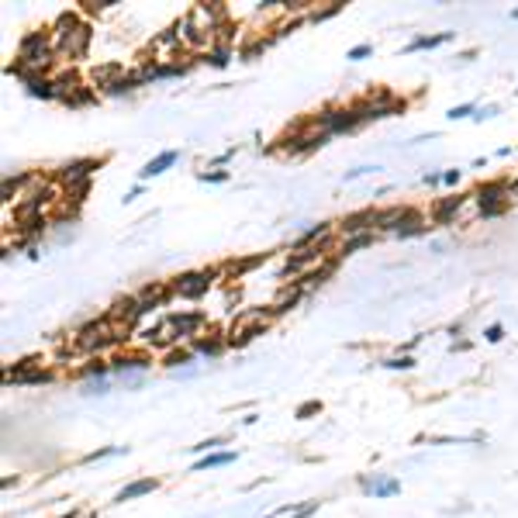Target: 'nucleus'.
I'll use <instances>...</instances> for the list:
<instances>
[{
  "label": "nucleus",
  "instance_id": "nucleus-1",
  "mask_svg": "<svg viewBox=\"0 0 518 518\" xmlns=\"http://www.w3.org/2000/svg\"><path fill=\"white\" fill-rule=\"evenodd\" d=\"M52 45H56V59H66V63H77L90 52V41H93V28L83 21L77 11H63L56 21H52Z\"/></svg>",
  "mask_w": 518,
  "mask_h": 518
},
{
  "label": "nucleus",
  "instance_id": "nucleus-2",
  "mask_svg": "<svg viewBox=\"0 0 518 518\" xmlns=\"http://www.w3.org/2000/svg\"><path fill=\"white\" fill-rule=\"evenodd\" d=\"M73 349L83 353V356H101V353H108V349H115L118 346V339H115V325L108 315H101V318H90L83 321L80 328L73 332Z\"/></svg>",
  "mask_w": 518,
  "mask_h": 518
},
{
  "label": "nucleus",
  "instance_id": "nucleus-3",
  "mask_svg": "<svg viewBox=\"0 0 518 518\" xmlns=\"http://www.w3.org/2000/svg\"><path fill=\"white\" fill-rule=\"evenodd\" d=\"M18 63L28 73H48L56 63V45H52V32H28L25 39L18 41Z\"/></svg>",
  "mask_w": 518,
  "mask_h": 518
},
{
  "label": "nucleus",
  "instance_id": "nucleus-4",
  "mask_svg": "<svg viewBox=\"0 0 518 518\" xmlns=\"http://www.w3.org/2000/svg\"><path fill=\"white\" fill-rule=\"evenodd\" d=\"M270 321H273V308L266 304V308H242L239 315L232 318L228 325V346L232 349H242V346H249L256 335H263L266 328H270Z\"/></svg>",
  "mask_w": 518,
  "mask_h": 518
},
{
  "label": "nucleus",
  "instance_id": "nucleus-5",
  "mask_svg": "<svg viewBox=\"0 0 518 518\" xmlns=\"http://www.w3.org/2000/svg\"><path fill=\"white\" fill-rule=\"evenodd\" d=\"M474 200H477V218L480 221H491V218H501L508 211V200H512V183L508 180H487L474 187Z\"/></svg>",
  "mask_w": 518,
  "mask_h": 518
},
{
  "label": "nucleus",
  "instance_id": "nucleus-6",
  "mask_svg": "<svg viewBox=\"0 0 518 518\" xmlns=\"http://www.w3.org/2000/svg\"><path fill=\"white\" fill-rule=\"evenodd\" d=\"M218 277H225V266H204V270L180 273L169 287H173V297H180V301H200L218 283Z\"/></svg>",
  "mask_w": 518,
  "mask_h": 518
},
{
  "label": "nucleus",
  "instance_id": "nucleus-7",
  "mask_svg": "<svg viewBox=\"0 0 518 518\" xmlns=\"http://www.w3.org/2000/svg\"><path fill=\"white\" fill-rule=\"evenodd\" d=\"M315 124L325 135H346V131H356L363 124V118L356 115V108L349 104V108H325V111H318Z\"/></svg>",
  "mask_w": 518,
  "mask_h": 518
},
{
  "label": "nucleus",
  "instance_id": "nucleus-8",
  "mask_svg": "<svg viewBox=\"0 0 518 518\" xmlns=\"http://www.w3.org/2000/svg\"><path fill=\"white\" fill-rule=\"evenodd\" d=\"M104 166V160H73L66 162V166H59V173L52 176L63 190H70V187H77L83 180H93V173Z\"/></svg>",
  "mask_w": 518,
  "mask_h": 518
},
{
  "label": "nucleus",
  "instance_id": "nucleus-9",
  "mask_svg": "<svg viewBox=\"0 0 518 518\" xmlns=\"http://www.w3.org/2000/svg\"><path fill=\"white\" fill-rule=\"evenodd\" d=\"M104 315L115 321V325H121V328H131V332H135L138 321L145 318V315H142V301H138V294H124V297H118Z\"/></svg>",
  "mask_w": 518,
  "mask_h": 518
},
{
  "label": "nucleus",
  "instance_id": "nucleus-10",
  "mask_svg": "<svg viewBox=\"0 0 518 518\" xmlns=\"http://www.w3.org/2000/svg\"><path fill=\"white\" fill-rule=\"evenodd\" d=\"M142 335V342L145 346H153V349H173V346H180V332H176V325L169 321V315L166 318H160L156 325H149L145 332H138Z\"/></svg>",
  "mask_w": 518,
  "mask_h": 518
},
{
  "label": "nucleus",
  "instance_id": "nucleus-11",
  "mask_svg": "<svg viewBox=\"0 0 518 518\" xmlns=\"http://www.w3.org/2000/svg\"><path fill=\"white\" fill-rule=\"evenodd\" d=\"M470 200H474V190H470V194H453V198L436 200V204H432V211H429V221H432V225H453V221H456V214H460Z\"/></svg>",
  "mask_w": 518,
  "mask_h": 518
},
{
  "label": "nucleus",
  "instance_id": "nucleus-12",
  "mask_svg": "<svg viewBox=\"0 0 518 518\" xmlns=\"http://www.w3.org/2000/svg\"><path fill=\"white\" fill-rule=\"evenodd\" d=\"M153 366V356L149 353H118V356H111V373H118V377H138V373H145Z\"/></svg>",
  "mask_w": 518,
  "mask_h": 518
},
{
  "label": "nucleus",
  "instance_id": "nucleus-13",
  "mask_svg": "<svg viewBox=\"0 0 518 518\" xmlns=\"http://www.w3.org/2000/svg\"><path fill=\"white\" fill-rule=\"evenodd\" d=\"M169 321L176 325L180 342H183V339H187V342H194L198 335H204L200 328L207 325V315H204V311H169Z\"/></svg>",
  "mask_w": 518,
  "mask_h": 518
},
{
  "label": "nucleus",
  "instance_id": "nucleus-14",
  "mask_svg": "<svg viewBox=\"0 0 518 518\" xmlns=\"http://www.w3.org/2000/svg\"><path fill=\"white\" fill-rule=\"evenodd\" d=\"M304 283H297V280H290V283H283L277 290V297L270 301V308H273V318H280V315H287L290 308H297L301 301H304Z\"/></svg>",
  "mask_w": 518,
  "mask_h": 518
},
{
  "label": "nucleus",
  "instance_id": "nucleus-15",
  "mask_svg": "<svg viewBox=\"0 0 518 518\" xmlns=\"http://www.w3.org/2000/svg\"><path fill=\"white\" fill-rule=\"evenodd\" d=\"M138 301H142V315H149L153 308H166L169 301H173V287L169 283H145L142 290H138Z\"/></svg>",
  "mask_w": 518,
  "mask_h": 518
},
{
  "label": "nucleus",
  "instance_id": "nucleus-16",
  "mask_svg": "<svg viewBox=\"0 0 518 518\" xmlns=\"http://www.w3.org/2000/svg\"><path fill=\"white\" fill-rule=\"evenodd\" d=\"M373 218H377V207H363V211L346 214V218H342V225H339L342 239H349V235H363V232H373Z\"/></svg>",
  "mask_w": 518,
  "mask_h": 518
},
{
  "label": "nucleus",
  "instance_id": "nucleus-17",
  "mask_svg": "<svg viewBox=\"0 0 518 518\" xmlns=\"http://www.w3.org/2000/svg\"><path fill=\"white\" fill-rule=\"evenodd\" d=\"M41 176L39 173H14V176H4V187H0V200L4 204H11V200L25 198V190L32 187V183H39Z\"/></svg>",
  "mask_w": 518,
  "mask_h": 518
},
{
  "label": "nucleus",
  "instance_id": "nucleus-18",
  "mask_svg": "<svg viewBox=\"0 0 518 518\" xmlns=\"http://www.w3.org/2000/svg\"><path fill=\"white\" fill-rule=\"evenodd\" d=\"M335 239V228L328 225V221H318V225H311V228H304L297 239L290 242V249L294 252H301V249H315V245H321V242Z\"/></svg>",
  "mask_w": 518,
  "mask_h": 518
},
{
  "label": "nucleus",
  "instance_id": "nucleus-19",
  "mask_svg": "<svg viewBox=\"0 0 518 518\" xmlns=\"http://www.w3.org/2000/svg\"><path fill=\"white\" fill-rule=\"evenodd\" d=\"M149 48H153V63H156V59H176L180 48H183V39L176 35V28H169V32L156 35ZM176 63H180V59H176Z\"/></svg>",
  "mask_w": 518,
  "mask_h": 518
},
{
  "label": "nucleus",
  "instance_id": "nucleus-20",
  "mask_svg": "<svg viewBox=\"0 0 518 518\" xmlns=\"http://www.w3.org/2000/svg\"><path fill=\"white\" fill-rule=\"evenodd\" d=\"M121 77H124V66H121V63H101V66H93V70H90V86L108 93V90L121 80Z\"/></svg>",
  "mask_w": 518,
  "mask_h": 518
},
{
  "label": "nucleus",
  "instance_id": "nucleus-21",
  "mask_svg": "<svg viewBox=\"0 0 518 518\" xmlns=\"http://www.w3.org/2000/svg\"><path fill=\"white\" fill-rule=\"evenodd\" d=\"M404 214H408V207H404V204L377 207V218H373V232H387V235H394V232H398V225L404 221Z\"/></svg>",
  "mask_w": 518,
  "mask_h": 518
},
{
  "label": "nucleus",
  "instance_id": "nucleus-22",
  "mask_svg": "<svg viewBox=\"0 0 518 518\" xmlns=\"http://www.w3.org/2000/svg\"><path fill=\"white\" fill-rule=\"evenodd\" d=\"M190 349L198 353V356H221L225 349H228V335H221V332H211V335H198L194 342H190Z\"/></svg>",
  "mask_w": 518,
  "mask_h": 518
},
{
  "label": "nucleus",
  "instance_id": "nucleus-23",
  "mask_svg": "<svg viewBox=\"0 0 518 518\" xmlns=\"http://www.w3.org/2000/svg\"><path fill=\"white\" fill-rule=\"evenodd\" d=\"M52 80H56V101H70V97H73V93L83 86V77H80V70H77V66H70V70L56 73Z\"/></svg>",
  "mask_w": 518,
  "mask_h": 518
},
{
  "label": "nucleus",
  "instance_id": "nucleus-24",
  "mask_svg": "<svg viewBox=\"0 0 518 518\" xmlns=\"http://www.w3.org/2000/svg\"><path fill=\"white\" fill-rule=\"evenodd\" d=\"M270 259V252H256V256H245V259H232L225 263V280H242L245 273H252L256 266H263Z\"/></svg>",
  "mask_w": 518,
  "mask_h": 518
},
{
  "label": "nucleus",
  "instance_id": "nucleus-25",
  "mask_svg": "<svg viewBox=\"0 0 518 518\" xmlns=\"http://www.w3.org/2000/svg\"><path fill=\"white\" fill-rule=\"evenodd\" d=\"M25 90H28V97H39V101H56V80H52L48 73H32V77L25 80Z\"/></svg>",
  "mask_w": 518,
  "mask_h": 518
},
{
  "label": "nucleus",
  "instance_id": "nucleus-26",
  "mask_svg": "<svg viewBox=\"0 0 518 518\" xmlns=\"http://www.w3.org/2000/svg\"><path fill=\"white\" fill-rule=\"evenodd\" d=\"M176 160H180V153H176V149H166V153H160L156 160H149V162H145V166H142V173H138V180L145 183V180H153V176H160V173H166V169H169V166H173V162H176Z\"/></svg>",
  "mask_w": 518,
  "mask_h": 518
},
{
  "label": "nucleus",
  "instance_id": "nucleus-27",
  "mask_svg": "<svg viewBox=\"0 0 518 518\" xmlns=\"http://www.w3.org/2000/svg\"><path fill=\"white\" fill-rule=\"evenodd\" d=\"M373 239H377V232H363V235H349V239H342L339 245H335V256H339V259H342V256H353V252H359V249L373 245Z\"/></svg>",
  "mask_w": 518,
  "mask_h": 518
},
{
  "label": "nucleus",
  "instance_id": "nucleus-28",
  "mask_svg": "<svg viewBox=\"0 0 518 518\" xmlns=\"http://www.w3.org/2000/svg\"><path fill=\"white\" fill-rule=\"evenodd\" d=\"M232 56H235V48H232V45H218V41H211V48L204 52V63H207V66H214V70H225V66L232 63Z\"/></svg>",
  "mask_w": 518,
  "mask_h": 518
},
{
  "label": "nucleus",
  "instance_id": "nucleus-29",
  "mask_svg": "<svg viewBox=\"0 0 518 518\" xmlns=\"http://www.w3.org/2000/svg\"><path fill=\"white\" fill-rule=\"evenodd\" d=\"M194 356H198V353H194L190 346H173V349H169V353L162 356V366L176 373L180 366H187V363H194Z\"/></svg>",
  "mask_w": 518,
  "mask_h": 518
},
{
  "label": "nucleus",
  "instance_id": "nucleus-30",
  "mask_svg": "<svg viewBox=\"0 0 518 518\" xmlns=\"http://www.w3.org/2000/svg\"><path fill=\"white\" fill-rule=\"evenodd\" d=\"M77 377L80 380H101V377H111V359H93V363H86L77 370Z\"/></svg>",
  "mask_w": 518,
  "mask_h": 518
},
{
  "label": "nucleus",
  "instance_id": "nucleus-31",
  "mask_svg": "<svg viewBox=\"0 0 518 518\" xmlns=\"http://www.w3.org/2000/svg\"><path fill=\"white\" fill-rule=\"evenodd\" d=\"M138 86H145V80H142V73H138V70H131V73H124V77H121V80L108 90V93H111V97H121V93H131V90H138Z\"/></svg>",
  "mask_w": 518,
  "mask_h": 518
},
{
  "label": "nucleus",
  "instance_id": "nucleus-32",
  "mask_svg": "<svg viewBox=\"0 0 518 518\" xmlns=\"http://www.w3.org/2000/svg\"><path fill=\"white\" fill-rule=\"evenodd\" d=\"M453 39V32H442V35H418V39L408 41V48L404 52H422V48H439L442 41Z\"/></svg>",
  "mask_w": 518,
  "mask_h": 518
},
{
  "label": "nucleus",
  "instance_id": "nucleus-33",
  "mask_svg": "<svg viewBox=\"0 0 518 518\" xmlns=\"http://www.w3.org/2000/svg\"><path fill=\"white\" fill-rule=\"evenodd\" d=\"M187 73H190V63H156L153 80H173V77H187Z\"/></svg>",
  "mask_w": 518,
  "mask_h": 518
},
{
  "label": "nucleus",
  "instance_id": "nucleus-34",
  "mask_svg": "<svg viewBox=\"0 0 518 518\" xmlns=\"http://www.w3.org/2000/svg\"><path fill=\"white\" fill-rule=\"evenodd\" d=\"M156 491V480L145 477V480H135V484H128L124 491H118V501H131V498H142V494H153Z\"/></svg>",
  "mask_w": 518,
  "mask_h": 518
},
{
  "label": "nucleus",
  "instance_id": "nucleus-35",
  "mask_svg": "<svg viewBox=\"0 0 518 518\" xmlns=\"http://www.w3.org/2000/svg\"><path fill=\"white\" fill-rule=\"evenodd\" d=\"M63 104H66L70 111H80V108H86V104H97V90H93L90 83H83L80 90H77L70 101H63Z\"/></svg>",
  "mask_w": 518,
  "mask_h": 518
},
{
  "label": "nucleus",
  "instance_id": "nucleus-36",
  "mask_svg": "<svg viewBox=\"0 0 518 518\" xmlns=\"http://www.w3.org/2000/svg\"><path fill=\"white\" fill-rule=\"evenodd\" d=\"M273 41H277V35H270V39H252V41H245V45L239 48V59H256V56H259V52H266V48L273 45Z\"/></svg>",
  "mask_w": 518,
  "mask_h": 518
},
{
  "label": "nucleus",
  "instance_id": "nucleus-37",
  "mask_svg": "<svg viewBox=\"0 0 518 518\" xmlns=\"http://www.w3.org/2000/svg\"><path fill=\"white\" fill-rule=\"evenodd\" d=\"M363 487H366V491H373L377 498H391V494H398V491H401L398 480H363Z\"/></svg>",
  "mask_w": 518,
  "mask_h": 518
},
{
  "label": "nucleus",
  "instance_id": "nucleus-38",
  "mask_svg": "<svg viewBox=\"0 0 518 518\" xmlns=\"http://www.w3.org/2000/svg\"><path fill=\"white\" fill-rule=\"evenodd\" d=\"M342 7H346L342 0H332V4H325V7H315V11H308V21H315V25H318V21H328V18H335V14H339Z\"/></svg>",
  "mask_w": 518,
  "mask_h": 518
},
{
  "label": "nucleus",
  "instance_id": "nucleus-39",
  "mask_svg": "<svg viewBox=\"0 0 518 518\" xmlns=\"http://www.w3.org/2000/svg\"><path fill=\"white\" fill-rule=\"evenodd\" d=\"M235 460V453H207L204 460H198V467L194 470H207V467H225V463H232Z\"/></svg>",
  "mask_w": 518,
  "mask_h": 518
},
{
  "label": "nucleus",
  "instance_id": "nucleus-40",
  "mask_svg": "<svg viewBox=\"0 0 518 518\" xmlns=\"http://www.w3.org/2000/svg\"><path fill=\"white\" fill-rule=\"evenodd\" d=\"M384 366H387V370H415V356L398 353V356H387V359H384Z\"/></svg>",
  "mask_w": 518,
  "mask_h": 518
},
{
  "label": "nucleus",
  "instance_id": "nucleus-41",
  "mask_svg": "<svg viewBox=\"0 0 518 518\" xmlns=\"http://www.w3.org/2000/svg\"><path fill=\"white\" fill-rule=\"evenodd\" d=\"M228 169H211V173H198V180L200 183H228Z\"/></svg>",
  "mask_w": 518,
  "mask_h": 518
},
{
  "label": "nucleus",
  "instance_id": "nucleus-42",
  "mask_svg": "<svg viewBox=\"0 0 518 518\" xmlns=\"http://www.w3.org/2000/svg\"><path fill=\"white\" fill-rule=\"evenodd\" d=\"M474 115H477V108H474V104H460V108H449V118H453V121L474 118Z\"/></svg>",
  "mask_w": 518,
  "mask_h": 518
},
{
  "label": "nucleus",
  "instance_id": "nucleus-43",
  "mask_svg": "<svg viewBox=\"0 0 518 518\" xmlns=\"http://www.w3.org/2000/svg\"><path fill=\"white\" fill-rule=\"evenodd\" d=\"M118 453H121L118 446H111V449H97V453H86L83 463H97V460H108V456H118Z\"/></svg>",
  "mask_w": 518,
  "mask_h": 518
},
{
  "label": "nucleus",
  "instance_id": "nucleus-44",
  "mask_svg": "<svg viewBox=\"0 0 518 518\" xmlns=\"http://www.w3.org/2000/svg\"><path fill=\"white\" fill-rule=\"evenodd\" d=\"M108 391H111L108 377H101V380H86V394H108Z\"/></svg>",
  "mask_w": 518,
  "mask_h": 518
},
{
  "label": "nucleus",
  "instance_id": "nucleus-45",
  "mask_svg": "<svg viewBox=\"0 0 518 518\" xmlns=\"http://www.w3.org/2000/svg\"><path fill=\"white\" fill-rule=\"evenodd\" d=\"M370 52H373V45H370V41H363V45H356V48H349V56H346V59H353V63H359V59H366Z\"/></svg>",
  "mask_w": 518,
  "mask_h": 518
},
{
  "label": "nucleus",
  "instance_id": "nucleus-46",
  "mask_svg": "<svg viewBox=\"0 0 518 518\" xmlns=\"http://www.w3.org/2000/svg\"><path fill=\"white\" fill-rule=\"evenodd\" d=\"M318 411H321V401H304L297 408V418H308V415H318Z\"/></svg>",
  "mask_w": 518,
  "mask_h": 518
},
{
  "label": "nucleus",
  "instance_id": "nucleus-47",
  "mask_svg": "<svg viewBox=\"0 0 518 518\" xmlns=\"http://www.w3.org/2000/svg\"><path fill=\"white\" fill-rule=\"evenodd\" d=\"M221 442H225V439H204V442L194 446V453H204V456H207V453H211V449H218Z\"/></svg>",
  "mask_w": 518,
  "mask_h": 518
},
{
  "label": "nucleus",
  "instance_id": "nucleus-48",
  "mask_svg": "<svg viewBox=\"0 0 518 518\" xmlns=\"http://www.w3.org/2000/svg\"><path fill=\"white\" fill-rule=\"evenodd\" d=\"M460 180H463V169H446V173H442V183H446V187H456Z\"/></svg>",
  "mask_w": 518,
  "mask_h": 518
},
{
  "label": "nucleus",
  "instance_id": "nucleus-49",
  "mask_svg": "<svg viewBox=\"0 0 518 518\" xmlns=\"http://www.w3.org/2000/svg\"><path fill=\"white\" fill-rule=\"evenodd\" d=\"M484 339H487V342H501V339H505V328H501V325H491V328H484Z\"/></svg>",
  "mask_w": 518,
  "mask_h": 518
},
{
  "label": "nucleus",
  "instance_id": "nucleus-50",
  "mask_svg": "<svg viewBox=\"0 0 518 518\" xmlns=\"http://www.w3.org/2000/svg\"><path fill=\"white\" fill-rule=\"evenodd\" d=\"M315 508H318V501H308V505H301V508H297V512H294L290 518H308L311 512H315Z\"/></svg>",
  "mask_w": 518,
  "mask_h": 518
},
{
  "label": "nucleus",
  "instance_id": "nucleus-51",
  "mask_svg": "<svg viewBox=\"0 0 518 518\" xmlns=\"http://www.w3.org/2000/svg\"><path fill=\"white\" fill-rule=\"evenodd\" d=\"M370 169H373V166H356V169H349V173H346V183H349V180H359V176H366Z\"/></svg>",
  "mask_w": 518,
  "mask_h": 518
},
{
  "label": "nucleus",
  "instance_id": "nucleus-52",
  "mask_svg": "<svg viewBox=\"0 0 518 518\" xmlns=\"http://www.w3.org/2000/svg\"><path fill=\"white\" fill-rule=\"evenodd\" d=\"M422 180H425V187H439L442 183V173H425Z\"/></svg>",
  "mask_w": 518,
  "mask_h": 518
},
{
  "label": "nucleus",
  "instance_id": "nucleus-53",
  "mask_svg": "<svg viewBox=\"0 0 518 518\" xmlns=\"http://www.w3.org/2000/svg\"><path fill=\"white\" fill-rule=\"evenodd\" d=\"M494 115H498V108L491 104V108H480V111H477V115H474V118H477V121H484V118H494Z\"/></svg>",
  "mask_w": 518,
  "mask_h": 518
},
{
  "label": "nucleus",
  "instance_id": "nucleus-54",
  "mask_svg": "<svg viewBox=\"0 0 518 518\" xmlns=\"http://www.w3.org/2000/svg\"><path fill=\"white\" fill-rule=\"evenodd\" d=\"M232 156H235V149H228V153H221V156H218V160H214V166H225V162L232 160Z\"/></svg>",
  "mask_w": 518,
  "mask_h": 518
},
{
  "label": "nucleus",
  "instance_id": "nucleus-55",
  "mask_svg": "<svg viewBox=\"0 0 518 518\" xmlns=\"http://www.w3.org/2000/svg\"><path fill=\"white\" fill-rule=\"evenodd\" d=\"M135 198H142V187H131V190L124 194V204H128V200H135Z\"/></svg>",
  "mask_w": 518,
  "mask_h": 518
},
{
  "label": "nucleus",
  "instance_id": "nucleus-56",
  "mask_svg": "<svg viewBox=\"0 0 518 518\" xmlns=\"http://www.w3.org/2000/svg\"><path fill=\"white\" fill-rule=\"evenodd\" d=\"M512 21H518V7H515V11H512Z\"/></svg>",
  "mask_w": 518,
  "mask_h": 518
},
{
  "label": "nucleus",
  "instance_id": "nucleus-57",
  "mask_svg": "<svg viewBox=\"0 0 518 518\" xmlns=\"http://www.w3.org/2000/svg\"><path fill=\"white\" fill-rule=\"evenodd\" d=\"M63 518H73V512H70V515H63Z\"/></svg>",
  "mask_w": 518,
  "mask_h": 518
}]
</instances>
